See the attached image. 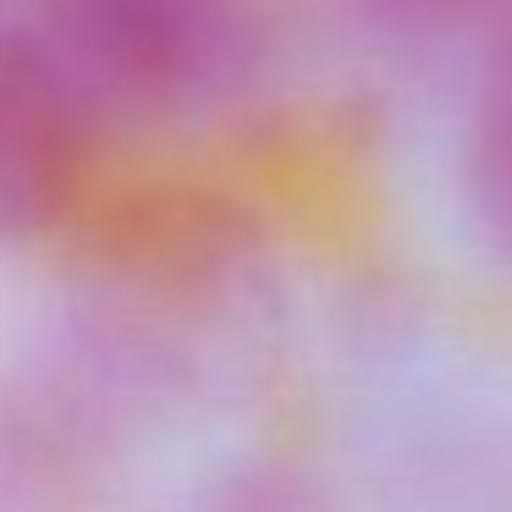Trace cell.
I'll return each mask as SVG.
<instances>
[{"label":"cell","mask_w":512,"mask_h":512,"mask_svg":"<svg viewBox=\"0 0 512 512\" xmlns=\"http://www.w3.org/2000/svg\"><path fill=\"white\" fill-rule=\"evenodd\" d=\"M28 39L94 122L210 100L248 50L243 0H28Z\"/></svg>","instance_id":"obj_1"},{"label":"cell","mask_w":512,"mask_h":512,"mask_svg":"<svg viewBox=\"0 0 512 512\" xmlns=\"http://www.w3.org/2000/svg\"><path fill=\"white\" fill-rule=\"evenodd\" d=\"M94 116L28 28L0 34V237L34 232L61 204Z\"/></svg>","instance_id":"obj_2"},{"label":"cell","mask_w":512,"mask_h":512,"mask_svg":"<svg viewBox=\"0 0 512 512\" xmlns=\"http://www.w3.org/2000/svg\"><path fill=\"white\" fill-rule=\"evenodd\" d=\"M83 435L39 375H0V512H56Z\"/></svg>","instance_id":"obj_3"},{"label":"cell","mask_w":512,"mask_h":512,"mask_svg":"<svg viewBox=\"0 0 512 512\" xmlns=\"http://www.w3.org/2000/svg\"><path fill=\"white\" fill-rule=\"evenodd\" d=\"M463 171H468V204H474L479 232L512 265V23L474 94Z\"/></svg>","instance_id":"obj_4"},{"label":"cell","mask_w":512,"mask_h":512,"mask_svg":"<svg viewBox=\"0 0 512 512\" xmlns=\"http://www.w3.org/2000/svg\"><path fill=\"white\" fill-rule=\"evenodd\" d=\"M375 12L402 34H457L479 23H512V0H375Z\"/></svg>","instance_id":"obj_5"},{"label":"cell","mask_w":512,"mask_h":512,"mask_svg":"<svg viewBox=\"0 0 512 512\" xmlns=\"http://www.w3.org/2000/svg\"><path fill=\"white\" fill-rule=\"evenodd\" d=\"M199 512H325V501L303 485L298 474H281V468H259V474H243L210 496Z\"/></svg>","instance_id":"obj_6"}]
</instances>
